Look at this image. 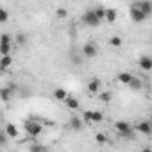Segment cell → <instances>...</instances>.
<instances>
[{
  "label": "cell",
  "mask_w": 152,
  "mask_h": 152,
  "mask_svg": "<svg viewBox=\"0 0 152 152\" xmlns=\"http://www.w3.org/2000/svg\"><path fill=\"white\" fill-rule=\"evenodd\" d=\"M23 129H25V132H27L31 138H38V136L43 134V131H45V127H43L38 120H25Z\"/></svg>",
  "instance_id": "1"
},
{
  "label": "cell",
  "mask_w": 152,
  "mask_h": 152,
  "mask_svg": "<svg viewBox=\"0 0 152 152\" xmlns=\"http://www.w3.org/2000/svg\"><path fill=\"white\" fill-rule=\"evenodd\" d=\"M115 131L122 136V138H132V132H134V127L129 124V122H115Z\"/></svg>",
  "instance_id": "2"
},
{
  "label": "cell",
  "mask_w": 152,
  "mask_h": 152,
  "mask_svg": "<svg viewBox=\"0 0 152 152\" xmlns=\"http://www.w3.org/2000/svg\"><path fill=\"white\" fill-rule=\"evenodd\" d=\"M83 22H84L88 27H99L102 20L95 15V11H93V9H88V11L83 15Z\"/></svg>",
  "instance_id": "3"
},
{
  "label": "cell",
  "mask_w": 152,
  "mask_h": 152,
  "mask_svg": "<svg viewBox=\"0 0 152 152\" xmlns=\"http://www.w3.org/2000/svg\"><path fill=\"white\" fill-rule=\"evenodd\" d=\"M83 118L86 120V124H100V122L104 120V115H102L100 111L86 109V111H84V116H83Z\"/></svg>",
  "instance_id": "4"
},
{
  "label": "cell",
  "mask_w": 152,
  "mask_h": 152,
  "mask_svg": "<svg viewBox=\"0 0 152 152\" xmlns=\"http://www.w3.org/2000/svg\"><path fill=\"white\" fill-rule=\"evenodd\" d=\"M129 15H131V20L136 22V23H141V22H145V20L148 18L147 15H143V13L136 7V4H131V7H129Z\"/></svg>",
  "instance_id": "5"
},
{
  "label": "cell",
  "mask_w": 152,
  "mask_h": 152,
  "mask_svg": "<svg viewBox=\"0 0 152 152\" xmlns=\"http://www.w3.org/2000/svg\"><path fill=\"white\" fill-rule=\"evenodd\" d=\"M134 131H138V132L143 134V136H150V134H152V124H150V120H141V122H138L136 127H134Z\"/></svg>",
  "instance_id": "6"
},
{
  "label": "cell",
  "mask_w": 152,
  "mask_h": 152,
  "mask_svg": "<svg viewBox=\"0 0 152 152\" xmlns=\"http://www.w3.org/2000/svg\"><path fill=\"white\" fill-rule=\"evenodd\" d=\"M97 52H99V48H97V45H95L93 41H90V43H86V45L83 47V57H86V59L97 57Z\"/></svg>",
  "instance_id": "7"
},
{
  "label": "cell",
  "mask_w": 152,
  "mask_h": 152,
  "mask_svg": "<svg viewBox=\"0 0 152 152\" xmlns=\"http://www.w3.org/2000/svg\"><path fill=\"white\" fill-rule=\"evenodd\" d=\"M68 127H70L72 131H75V132L83 131V118H79L77 115H72L70 120H68Z\"/></svg>",
  "instance_id": "8"
},
{
  "label": "cell",
  "mask_w": 152,
  "mask_h": 152,
  "mask_svg": "<svg viewBox=\"0 0 152 152\" xmlns=\"http://www.w3.org/2000/svg\"><path fill=\"white\" fill-rule=\"evenodd\" d=\"M132 79H134V75H132L131 72H120V73L116 75V83H120V84H124V86H129V84L132 83Z\"/></svg>",
  "instance_id": "9"
},
{
  "label": "cell",
  "mask_w": 152,
  "mask_h": 152,
  "mask_svg": "<svg viewBox=\"0 0 152 152\" xmlns=\"http://www.w3.org/2000/svg\"><path fill=\"white\" fill-rule=\"evenodd\" d=\"M100 86H102V81L100 79H91L88 84H86V88H88V91L91 93V95H95V93H100Z\"/></svg>",
  "instance_id": "10"
},
{
  "label": "cell",
  "mask_w": 152,
  "mask_h": 152,
  "mask_svg": "<svg viewBox=\"0 0 152 152\" xmlns=\"http://www.w3.org/2000/svg\"><path fill=\"white\" fill-rule=\"evenodd\" d=\"M134 4H136V7H138L143 15H147V16L152 15V2H147V0H143V2H134Z\"/></svg>",
  "instance_id": "11"
},
{
  "label": "cell",
  "mask_w": 152,
  "mask_h": 152,
  "mask_svg": "<svg viewBox=\"0 0 152 152\" xmlns=\"http://www.w3.org/2000/svg\"><path fill=\"white\" fill-rule=\"evenodd\" d=\"M138 64H140L145 72H148V70H152V57H148V56H141V57L138 59Z\"/></svg>",
  "instance_id": "12"
},
{
  "label": "cell",
  "mask_w": 152,
  "mask_h": 152,
  "mask_svg": "<svg viewBox=\"0 0 152 152\" xmlns=\"http://www.w3.org/2000/svg\"><path fill=\"white\" fill-rule=\"evenodd\" d=\"M4 132H6L9 138H18V127H16L15 124H6Z\"/></svg>",
  "instance_id": "13"
},
{
  "label": "cell",
  "mask_w": 152,
  "mask_h": 152,
  "mask_svg": "<svg viewBox=\"0 0 152 152\" xmlns=\"http://www.w3.org/2000/svg\"><path fill=\"white\" fill-rule=\"evenodd\" d=\"M64 104H66V107H68L70 111H77V109H79V100L75 99V97H68Z\"/></svg>",
  "instance_id": "14"
},
{
  "label": "cell",
  "mask_w": 152,
  "mask_h": 152,
  "mask_svg": "<svg viewBox=\"0 0 152 152\" xmlns=\"http://www.w3.org/2000/svg\"><path fill=\"white\" fill-rule=\"evenodd\" d=\"M29 152H48V150H47V147H45L43 143L34 141V143H31V145H29Z\"/></svg>",
  "instance_id": "15"
},
{
  "label": "cell",
  "mask_w": 152,
  "mask_h": 152,
  "mask_svg": "<svg viewBox=\"0 0 152 152\" xmlns=\"http://www.w3.org/2000/svg\"><path fill=\"white\" fill-rule=\"evenodd\" d=\"M13 64V57L11 56H6V57H0V70L2 72H6L9 66Z\"/></svg>",
  "instance_id": "16"
},
{
  "label": "cell",
  "mask_w": 152,
  "mask_h": 152,
  "mask_svg": "<svg viewBox=\"0 0 152 152\" xmlns=\"http://www.w3.org/2000/svg\"><path fill=\"white\" fill-rule=\"evenodd\" d=\"M116 16H118L116 9H113V7H107V9H106V20H107L109 23H113V22L116 20Z\"/></svg>",
  "instance_id": "17"
},
{
  "label": "cell",
  "mask_w": 152,
  "mask_h": 152,
  "mask_svg": "<svg viewBox=\"0 0 152 152\" xmlns=\"http://www.w3.org/2000/svg\"><path fill=\"white\" fill-rule=\"evenodd\" d=\"M54 97H56L57 100H63V102H66V99H68L70 95L66 93V90H63V88H57V90L54 91Z\"/></svg>",
  "instance_id": "18"
},
{
  "label": "cell",
  "mask_w": 152,
  "mask_h": 152,
  "mask_svg": "<svg viewBox=\"0 0 152 152\" xmlns=\"http://www.w3.org/2000/svg\"><path fill=\"white\" fill-rule=\"evenodd\" d=\"M99 100L104 102V104H109V102L113 100V93H111V91H100V93H99Z\"/></svg>",
  "instance_id": "19"
},
{
  "label": "cell",
  "mask_w": 152,
  "mask_h": 152,
  "mask_svg": "<svg viewBox=\"0 0 152 152\" xmlns=\"http://www.w3.org/2000/svg\"><path fill=\"white\" fill-rule=\"evenodd\" d=\"M11 93H13V91H11L9 88H2V90H0V97H2V102H4V104H7V102L11 100Z\"/></svg>",
  "instance_id": "20"
},
{
  "label": "cell",
  "mask_w": 152,
  "mask_h": 152,
  "mask_svg": "<svg viewBox=\"0 0 152 152\" xmlns=\"http://www.w3.org/2000/svg\"><path fill=\"white\" fill-rule=\"evenodd\" d=\"M15 43H16L18 47H23V45H27V36H25L23 32H18V34L15 36Z\"/></svg>",
  "instance_id": "21"
},
{
  "label": "cell",
  "mask_w": 152,
  "mask_h": 152,
  "mask_svg": "<svg viewBox=\"0 0 152 152\" xmlns=\"http://www.w3.org/2000/svg\"><path fill=\"white\" fill-rule=\"evenodd\" d=\"M141 86H143V81H141V79H138V77H134V79H132V83L129 84V88H131V90H134V91L141 90Z\"/></svg>",
  "instance_id": "22"
},
{
  "label": "cell",
  "mask_w": 152,
  "mask_h": 152,
  "mask_svg": "<svg viewBox=\"0 0 152 152\" xmlns=\"http://www.w3.org/2000/svg\"><path fill=\"white\" fill-rule=\"evenodd\" d=\"M122 43H124V41H122V38H120V36H113V38L109 39V45H111L113 48H118V47H122Z\"/></svg>",
  "instance_id": "23"
},
{
  "label": "cell",
  "mask_w": 152,
  "mask_h": 152,
  "mask_svg": "<svg viewBox=\"0 0 152 152\" xmlns=\"http://www.w3.org/2000/svg\"><path fill=\"white\" fill-rule=\"evenodd\" d=\"M95 141L100 143V145H106V143H107V136L102 134V132H97V134H95Z\"/></svg>",
  "instance_id": "24"
},
{
  "label": "cell",
  "mask_w": 152,
  "mask_h": 152,
  "mask_svg": "<svg viewBox=\"0 0 152 152\" xmlns=\"http://www.w3.org/2000/svg\"><path fill=\"white\" fill-rule=\"evenodd\" d=\"M0 45H11V36L7 32H4L2 36H0Z\"/></svg>",
  "instance_id": "25"
},
{
  "label": "cell",
  "mask_w": 152,
  "mask_h": 152,
  "mask_svg": "<svg viewBox=\"0 0 152 152\" xmlns=\"http://www.w3.org/2000/svg\"><path fill=\"white\" fill-rule=\"evenodd\" d=\"M93 11H95V15H97L100 20H106V9H104V7H95Z\"/></svg>",
  "instance_id": "26"
},
{
  "label": "cell",
  "mask_w": 152,
  "mask_h": 152,
  "mask_svg": "<svg viewBox=\"0 0 152 152\" xmlns=\"http://www.w3.org/2000/svg\"><path fill=\"white\" fill-rule=\"evenodd\" d=\"M66 15H68V11H66L64 7H57V9H56V16H57V18H66Z\"/></svg>",
  "instance_id": "27"
},
{
  "label": "cell",
  "mask_w": 152,
  "mask_h": 152,
  "mask_svg": "<svg viewBox=\"0 0 152 152\" xmlns=\"http://www.w3.org/2000/svg\"><path fill=\"white\" fill-rule=\"evenodd\" d=\"M7 18H9V13L6 9H0V23H6Z\"/></svg>",
  "instance_id": "28"
},
{
  "label": "cell",
  "mask_w": 152,
  "mask_h": 152,
  "mask_svg": "<svg viewBox=\"0 0 152 152\" xmlns=\"http://www.w3.org/2000/svg\"><path fill=\"white\" fill-rule=\"evenodd\" d=\"M7 138H9V136L2 131V134H0V145H2V147H6V145H7Z\"/></svg>",
  "instance_id": "29"
},
{
  "label": "cell",
  "mask_w": 152,
  "mask_h": 152,
  "mask_svg": "<svg viewBox=\"0 0 152 152\" xmlns=\"http://www.w3.org/2000/svg\"><path fill=\"white\" fill-rule=\"evenodd\" d=\"M72 61H73L75 64H81V63H83V59H81V56H72Z\"/></svg>",
  "instance_id": "30"
},
{
  "label": "cell",
  "mask_w": 152,
  "mask_h": 152,
  "mask_svg": "<svg viewBox=\"0 0 152 152\" xmlns=\"http://www.w3.org/2000/svg\"><path fill=\"white\" fill-rule=\"evenodd\" d=\"M141 152H152V148H150V147H143Z\"/></svg>",
  "instance_id": "31"
},
{
  "label": "cell",
  "mask_w": 152,
  "mask_h": 152,
  "mask_svg": "<svg viewBox=\"0 0 152 152\" xmlns=\"http://www.w3.org/2000/svg\"><path fill=\"white\" fill-rule=\"evenodd\" d=\"M150 124H152V120H150Z\"/></svg>",
  "instance_id": "32"
},
{
  "label": "cell",
  "mask_w": 152,
  "mask_h": 152,
  "mask_svg": "<svg viewBox=\"0 0 152 152\" xmlns=\"http://www.w3.org/2000/svg\"><path fill=\"white\" fill-rule=\"evenodd\" d=\"M150 93H152V91H150Z\"/></svg>",
  "instance_id": "33"
}]
</instances>
